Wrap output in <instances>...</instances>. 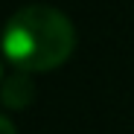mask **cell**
Instances as JSON below:
<instances>
[{
	"label": "cell",
	"instance_id": "obj_1",
	"mask_svg": "<svg viewBox=\"0 0 134 134\" xmlns=\"http://www.w3.org/2000/svg\"><path fill=\"white\" fill-rule=\"evenodd\" d=\"M0 47L12 67L29 73H47L61 67L73 55L76 29L70 18L55 6L29 3L6 20L0 32Z\"/></svg>",
	"mask_w": 134,
	"mask_h": 134
},
{
	"label": "cell",
	"instance_id": "obj_2",
	"mask_svg": "<svg viewBox=\"0 0 134 134\" xmlns=\"http://www.w3.org/2000/svg\"><path fill=\"white\" fill-rule=\"evenodd\" d=\"M35 99V85H32V73L20 70V67H12L9 73H3L0 79V102L12 111L26 108Z\"/></svg>",
	"mask_w": 134,
	"mask_h": 134
},
{
	"label": "cell",
	"instance_id": "obj_3",
	"mask_svg": "<svg viewBox=\"0 0 134 134\" xmlns=\"http://www.w3.org/2000/svg\"><path fill=\"white\" fill-rule=\"evenodd\" d=\"M0 134H18V128L12 125V120H6L3 114H0Z\"/></svg>",
	"mask_w": 134,
	"mask_h": 134
},
{
	"label": "cell",
	"instance_id": "obj_4",
	"mask_svg": "<svg viewBox=\"0 0 134 134\" xmlns=\"http://www.w3.org/2000/svg\"><path fill=\"white\" fill-rule=\"evenodd\" d=\"M0 79H3V67H0Z\"/></svg>",
	"mask_w": 134,
	"mask_h": 134
}]
</instances>
